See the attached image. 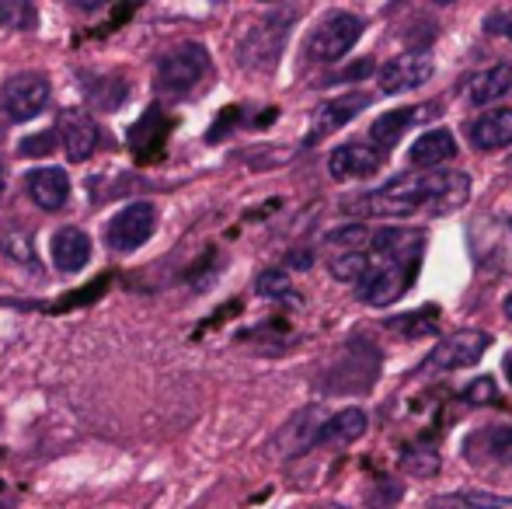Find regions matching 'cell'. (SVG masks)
<instances>
[{"mask_svg": "<svg viewBox=\"0 0 512 509\" xmlns=\"http://www.w3.org/2000/svg\"><path fill=\"white\" fill-rule=\"evenodd\" d=\"M405 468L418 478H429L439 471V454L436 450H411V454H405Z\"/></svg>", "mask_w": 512, "mask_h": 509, "instance_id": "obj_25", "label": "cell"}, {"mask_svg": "<svg viewBox=\"0 0 512 509\" xmlns=\"http://www.w3.org/2000/svg\"><path fill=\"white\" fill-rule=\"evenodd\" d=\"M49 105V81L42 74H14L11 81L0 88V112L7 123H28Z\"/></svg>", "mask_w": 512, "mask_h": 509, "instance_id": "obj_4", "label": "cell"}, {"mask_svg": "<svg viewBox=\"0 0 512 509\" xmlns=\"http://www.w3.org/2000/svg\"><path fill=\"white\" fill-rule=\"evenodd\" d=\"M366 105H370V95H366V91H349V95L335 98V102H324L321 109L314 112V123H310L307 143H317L321 136H331L335 129L352 123V119H356Z\"/></svg>", "mask_w": 512, "mask_h": 509, "instance_id": "obj_8", "label": "cell"}, {"mask_svg": "<svg viewBox=\"0 0 512 509\" xmlns=\"http://www.w3.org/2000/svg\"><path fill=\"white\" fill-rule=\"evenodd\" d=\"M471 196V178L464 171H411V175L391 178L384 189L359 196L345 210L363 217H411V213H453Z\"/></svg>", "mask_w": 512, "mask_h": 509, "instance_id": "obj_1", "label": "cell"}, {"mask_svg": "<svg viewBox=\"0 0 512 509\" xmlns=\"http://www.w3.org/2000/svg\"><path fill=\"white\" fill-rule=\"evenodd\" d=\"M366 433V412L363 408H345L317 426L314 447H349Z\"/></svg>", "mask_w": 512, "mask_h": 509, "instance_id": "obj_13", "label": "cell"}, {"mask_svg": "<svg viewBox=\"0 0 512 509\" xmlns=\"http://www.w3.org/2000/svg\"><path fill=\"white\" fill-rule=\"evenodd\" d=\"M258 293H262V297H272V300H293V283L286 272L269 269L258 276Z\"/></svg>", "mask_w": 512, "mask_h": 509, "instance_id": "obj_24", "label": "cell"}, {"mask_svg": "<svg viewBox=\"0 0 512 509\" xmlns=\"http://www.w3.org/2000/svg\"><path fill=\"white\" fill-rule=\"evenodd\" d=\"M457 154V143L446 129H432V133H422L408 150V161L411 168H439L446 164L450 157Z\"/></svg>", "mask_w": 512, "mask_h": 509, "instance_id": "obj_15", "label": "cell"}, {"mask_svg": "<svg viewBox=\"0 0 512 509\" xmlns=\"http://www.w3.org/2000/svg\"><path fill=\"white\" fill-rule=\"evenodd\" d=\"M425 112H429V105H415V109H398V112H387V116H380L377 123L370 126V136L377 140L380 154H384V150H391L394 143L401 140V133H405L408 126H415L418 119H425Z\"/></svg>", "mask_w": 512, "mask_h": 509, "instance_id": "obj_17", "label": "cell"}, {"mask_svg": "<svg viewBox=\"0 0 512 509\" xmlns=\"http://www.w3.org/2000/svg\"><path fill=\"white\" fill-rule=\"evenodd\" d=\"M286 25H290V18H265V21H258L251 32H244L241 49H237L244 67L248 70L276 67V56L283 53V46H286Z\"/></svg>", "mask_w": 512, "mask_h": 509, "instance_id": "obj_6", "label": "cell"}, {"mask_svg": "<svg viewBox=\"0 0 512 509\" xmlns=\"http://www.w3.org/2000/svg\"><path fill=\"white\" fill-rule=\"evenodd\" d=\"M209 70V53L199 42H182L178 49H171L157 67V88L168 95H185L192 91Z\"/></svg>", "mask_w": 512, "mask_h": 509, "instance_id": "obj_3", "label": "cell"}, {"mask_svg": "<svg viewBox=\"0 0 512 509\" xmlns=\"http://www.w3.org/2000/svg\"><path fill=\"white\" fill-rule=\"evenodd\" d=\"M56 136H60V143H63V150H67L70 161H88V157L95 154L98 126L88 112L67 109L60 119H56Z\"/></svg>", "mask_w": 512, "mask_h": 509, "instance_id": "obj_9", "label": "cell"}, {"mask_svg": "<svg viewBox=\"0 0 512 509\" xmlns=\"http://www.w3.org/2000/svg\"><path fill=\"white\" fill-rule=\"evenodd\" d=\"M488 335L485 332H457L450 339H443L429 356H425V370H457V367H474L485 356Z\"/></svg>", "mask_w": 512, "mask_h": 509, "instance_id": "obj_7", "label": "cell"}, {"mask_svg": "<svg viewBox=\"0 0 512 509\" xmlns=\"http://www.w3.org/2000/svg\"><path fill=\"white\" fill-rule=\"evenodd\" d=\"M436 4H453V0H436Z\"/></svg>", "mask_w": 512, "mask_h": 509, "instance_id": "obj_33", "label": "cell"}, {"mask_svg": "<svg viewBox=\"0 0 512 509\" xmlns=\"http://www.w3.org/2000/svg\"><path fill=\"white\" fill-rule=\"evenodd\" d=\"M492 262L512 269V224H506L502 231H495V245H492Z\"/></svg>", "mask_w": 512, "mask_h": 509, "instance_id": "obj_26", "label": "cell"}, {"mask_svg": "<svg viewBox=\"0 0 512 509\" xmlns=\"http://www.w3.org/2000/svg\"><path fill=\"white\" fill-rule=\"evenodd\" d=\"M471 140L481 150L509 147L512 143V109H495L488 116H478L471 123Z\"/></svg>", "mask_w": 512, "mask_h": 509, "instance_id": "obj_16", "label": "cell"}, {"mask_svg": "<svg viewBox=\"0 0 512 509\" xmlns=\"http://www.w3.org/2000/svg\"><path fill=\"white\" fill-rule=\"evenodd\" d=\"M502 367H506V377H509V384H512V353L506 356V363H502Z\"/></svg>", "mask_w": 512, "mask_h": 509, "instance_id": "obj_30", "label": "cell"}, {"mask_svg": "<svg viewBox=\"0 0 512 509\" xmlns=\"http://www.w3.org/2000/svg\"><path fill=\"white\" fill-rule=\"evenodd\" d=\"M25 189H28V199H32L39 210L56 213V210H63L70 199V175L60 168H35V171H28Z\"/></svg>", "mask_w": 512, "mask_h": 509, "instance_id": "obj_11", "label": "cell"}, {"mask_svg": "<svg viewBox=\"0 0 512 509\" xmlns=\"http://www.w3.org/2000/svg\"><path fill=\"white\" fill-rule=\"evenodd\" d=\"M35 25V7L32 0H0V28H32Z\"/></svg>", "mask_w": 512, "mask_h": 509, "instance_id": "obj_23", "label": "cell"}, {"mask_svg": "<svg viewBox=\"0 0 512 509\" xmlns=\"http://www.w3.org/2000/svg\"><path fill=\"white\" fill-rule=\"evenodd\" d=\"M359 35H363V18L352 14V11H335V14H328L314 32H310L307 56L317 63H335V60H342L352 46H356Z\"/></svg>", "mask_w": 512, "mask_h": 509, "instance_id": "obj_2", "label": "cell"}, {"mask_svg": "<svg viewBox=\"0 0 512 509\" xmlns=\"http://www.w3.org/2000/svg\"><path fill=\"white\" fill-rule=\"evenodd\" d=\"M506 318L512 321V293H509V297H506Z\"/></svg>", "mask_w": 512, "mask_h": 509, "instance_id": "obj_31", "label": "cell"}, {"mask_svg": "<svg viewBox=\"0 0 512 509\" xmlns=\"http://www.w3.org/2000/svg\"><path fill=\"white\" fill-rule=\"evenodd\" d=\"M436 509H512V496H495V492H453L432 503Z\"/></svg>", "mask_w": 512, "mask_h": 509, "instance_id": "obj_20", "label": "cell"}, {"mask_svg": "<svg viewBox=\"0 0 512 509\" xmlns=\"http://www.w3.org/2000/svg\"><path fill=\"white\" fill-rule=\"evenodd\" d=\"M49 252H53V265L60 272H81L91 262V238L81 227H60L53 234Z\"/></svg>", "mask_w": 512, "mask_h": 509, "instance_id": "obj_14", "label": "cell"}, {"mask_svg": "<svg viewBox=\"0 0 512 509\" xmlns=\"http://www.w3.org/2000/svg\"><path fill=\"white\" fill-rule=\"evenodd\" d=\"M512 91V67L509 63H495L492 70H481L478 77H471V102L474 105H492L499 98H506Z\"/></svg>", "mask_w": 512, "mask_h": 509, "instance_id": "obj_18", "label": "cell"}, {"mask_svg": "<svg viewBox=\"0 0 512 509\" xmlns=\"http://www.w3.org/2000/svg\"><path fill=\"white\" fill-rule=\"evenodd\" d=\"M471 447L485 450V461L495 464H512V426H495L485 429L471 440Z\"/></svg>", "mask_w": 512, "mask_h": 509, "instance_id": "obj_21", "label": "cell"}, {"mask_svg": "<svg viewBox=\"0 0 512 509\" xmlns=\"http://www.w3.org/2000/svg\"><path fill=\"white\" fill-rule=\"evenodd\" d=\"M70 4H74L77 11H95V7H102L105 0H70Z\"/></svg>", "mask_w": 512, "mask_h": 509, "instance_id": "obj_29", "label": "cell"}, {"mask_svg": "<svg viewBox=\"0 0 512 509\" xmlns=\"http://www.w3.org/2000/svg\"><path fill=\"white\" fill-rule=\"evenodd\" d=\"M495 398V381L492 377H481V381L471 384V391H467V401H474V405H481V401Z\"/></svg>", "mask_w": 512, "mask_h": 509, "instance_id": "obj_27", "label": "cell"}, {"mask_svg": "<svg viewBox=\"0 0 512 509\" xmlns=\"http://www.w3.org/2000/svg\"><path fill=\"white\" fill-rule=\"evenodd\" d=\"M154 227H157V210L150 203H129L126 210H119L105 227V245L112 252L126 255L143 248L150 238H154Z\"/></svg>", "mask_w": 512, "mask_h": 509, "instance_id": "obj_5", "label": "cell"}, {"mask_svg": "<svg viewBox=\"0 0 512 509\" xmlns=\"http://www.w3.org/2000/svg\"><path fill=\"white\" fill-rule=\"evenodd\" d=\"M331 276L342 279V283H356L359 276L366 272L370 265V252L366 248H342L338 255H331Z\"/></svg>", "mask_w": 512, "mask_h": 509, "instance_id": "obj_22", "label": "cell"}, {"mask_svg": "<svg viewBox=\"0 0 512 509\" xmlns=\"http://www.w3.org/2000/svg\"><path fill=\"white\" fill-rule=\"evenodd\" d=\"M384 328L401 335V339H429L439 328V307H418V311L401 314V318H387Z\"/></svg>", "mask_w": 512, "mask_h": 509, "instance_id": "obj_19", "label": "cell"}, {"mask_svg": "<svg viewBox=\"0 0 512 509\" xmlns=\"http://www.w3.org/2000/svg\"><path fill=\"white\" fill-rule=\"evenodd\" d=\"M506 35H509V39H512V18H506Z\"/></svg>", "mask_w": 512, "mask_h": 509, "instance_id": "obj_32", "label": "cell"}, {"mask_svg": "<svg viewBox=\"0 0 512 509\" xmlns=\"http://www.w3.org/2000/svg\"><path fill=\"white\" fill-rule=\"evenodd\" d=\"M265 4H272V0H265Z\"/></svg>", "mask_w": 512, "mask_h": 509, "instance_id": "obj_34", "label": "cell"}, {"mask_svg": "<svg viewBox=\"0 0 512 509\" xmlns=\"http://www.w3.org/2000/svg\"><path fill=\"white\" fill-rule=\"evenodd\" d=\"M380 154L377 147H366V143H345V147L331 150L328 157V171L335 182H349V178H370L380 171Z\"/></svg>", "mask_w": 512, "mask_h": 509, "instance_id": "obj_10", "label": "cell"}, {"mask_svg": "<svg viewBox=\"0 0 512 509\" xmlns=\"http://www.w3.org/2000/svg\"><path fill=\"white\" fill-rule=\"evenodd\" d=\"M432 60L429 56H398L387 67H380V91L384 95H401L408 88H418L432 77Z\"/></svg>", "mask_w": 512, "mask_h": 509, "instance_id": "obj_12", "label": "cell"}, {"mask_svg": "<svg viewBox=\"0 0 512 509\" xmlns=\"http://www.w3.org/2000/svg\"><path fill=\"white\" fill-rule=\"evenodd\" d=\"M53 133H39L35 140H25V147H21V154H49L53 150Z\"/></svg>", "mask_w": 512, "mask_h": 509, "instance_id": "obj_28", "label": "cell"}]
</instances>
